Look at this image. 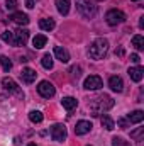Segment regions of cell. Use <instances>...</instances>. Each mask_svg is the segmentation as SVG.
Listing matches in <instances>:
<instances>
[{"label":"cell","instance_id":"cell-27","mask_svg":"<svg viewBox=\"0 0 144 146\" xmlns=\"http://www.w3.org/2000/svg\"><path fill=\"white\" fill-rule=\"evenodd\" d=\"M143 133H144V127H139L137 131H132L131 133V138H134L136 141H143Z\"/></svg>","mask_w":144,"mask_h":146},{"label":"cell","instance_id":"cell-8","mask_svg":"<svg viewBox=\"0 0 144 146\" xmlns=\"http://www.w3.org/2000/svg\"><path fill=\"white\" fill-rule=\"evenodd\" d=\"M83 87H85L87 90H98V88L104 87V82H102V78H100L98 75H90V76L85 78Z\"/></svg>","mask_w":144,"mask_h":146},{"label":"cell","instance_id":"cell-6","mask_svg":"<svg viewBox=\"0 0 144 146\" xmlns=\"http://www.w3.org/2000/svg\"><path fill=\"white\" fill-rule=\"evenodd\" d=\"M66 136H68V131H66L65 124H53L51 126V138H53V141L61 143V141L66 139Z\"/></svg>","mask_w":144,"mask_h":146},{"label":"cell","instance_id":"cell-11","mask_svg":"<svg viewBox=\"0 0 144 146\" xmlns=\"http://www.w3.org/2000/svg\"><path fill=\"white\" fill-rule=\"evenodd\" d=\"M108 87H110L114 92H122V90H124V82H122L120 76L114 75V76L108 78Z\"/></svg>","mask_w":144,"mask_h":146},{"label":"cell","instance_id":"cell-34","mask_svg":"<svg viewBox=\"0 0 144 146\" xmlns=\"http://www.w3.org/2000/svg\"><path fill=\"white\" fill-rule=\"evenodd\" d=\"M139 27H141V29L144 27V17H141V21H139Z\"/></svg>","mask_w":144,"mask_h":146},{"label":"cell","instance_id":"cell-3","mask_svg":"<svg viewBox=\"0 0 144 146\" xmlns=\"http://www.w3.org/2000/svg\"><path fill=\"white\" fill-rule=\"evenodd\" d=\"M76 10L87 17V19H93L97 14V5H93L90 0H76Z\"/></svg>","mask_w":144,"mask_h":146},{"label":"cell","instance_id":"cell-2","mask_svg":"<svg viewBox=\"0 0 144 146\" xmlns=\"http://www.w3.org/2000/svg\"><path fill=\"white\" fill-rule=\"evenodd\" d=\"M114 100H112V97H108V95H102V97H97V99H93L92 100V104H90V110L93 112V115H100V114H105L107 110H110L114 107Z\"/></svg>","mask_w":144,"mask_h":146},{"label":"cell","instance_id":"cell-37","mask_svg":"<svg viewBox=\"0 0 144 146\" xmlns=\"http://www.w3.org/2000/svg\"><path fill=\"white\" fill-rule=\"evenodd\" d=\"M98 2H102V0H98Z\"/></svg>","mask_w":144,"mask_h":146},{"label":"cell","instance_id":"cell-30","mask_svg":"<svg viewBox=\"0 0 144 146\" xmlns=\"http://www.w3.org/2000/svg\"><path fill=\"white\" fill-rule=\"evenodd\" d=\"M117 124H119V127H120V129L129 127V121H127V117H126V119H124V117H122V119H119V121H117Z\"/></svg>","mask_w":144,"mask_h":146},{"label":"cell","instance_id":"cell-35","mask_svg":"<svg viewBox=\"0 0 144 146\" xmlns=\"http://www.w3.org/2000/svg\"><path fill=\"white\" fill-rule=\"evenodd\" d=\"M27 146H36V145H34V143H31V145H27Z\"/></svg>","mask_w":144,"mask_h":146},{"label":"cell","instance_id":"cell-12","mask_svg":"<svg viewBox=\"0 0 144 146\" xmlns=\"http://www.w3.org/2000/svg\"><path fill=\"white\" fill-rule=\"evenodd\" d=\"M10 21H14V22L19 24V26H27V24H29L27 14H22V12H14V14L10 15Z\"/></svg>","mask_w":144,"mask_h":146},{"label":"cell","instance_id":"cell-29","mask_svg":"<svg viewBox=\"0 0 144 146\" xmlns=\"http://www.w3.org/2000/svg\"><path fill=\"white\" fill-rule=\"evenodd\" d=\"M5 9L7 10H15L17 9V0H5Z\"/></svg>","mask_w":144,"mask_h":146},{"label":"cell","instance_id":"cell-21","mask_svg":"<svg viewBox=\"0 0 144 146\" xmlns=\"http://www.w3.org/2000/svg\"><path fill=\"white\" fill-rule=\"evenodd\" d=\"M100 122H102V126H104V127H105L107 131H112V129H115V122H114V121H112V119H110L108 115H105V114L102 115Z\"/></svg>","mask_w":144,"mask_h":146},{"label":"cell","instance_id":"cell-4","mask_svg":"<svg viewBox=\"0 0 144 146\" xmlns=\"http://www.w3.org/2000/svg\"><path fill=\"white\" fill-rule=\"evenodd\" d=\"M2 85H3V88H5L9 94L15 95V97H19V99H24V92L20 90V87H19V85H17L12 78H9V76L2 78Z\"/></svg>","mask_w":144,"mask_h":146},{"label":"cell","instance_id":"cell-26","mask_svg":"<svg viewBox=\"0 0 144 146\" xmlns=\"http://www.w3.org/2000/svg\"><path fill=\"white\" fill-rule=\"evenodd\" d=\"M2 41H3V42H7V44H12V39H14V34H12V33H10V31H3V33H2Z\"/></svg>","mask_w":144,"mask_h":146},{"label":"cell","instance_id":"cell-14","mask_svg":"<svg viewBox=\"0 0 144 146\" xmlns=\"http://www.w3.org/2000/svg\"><path fill=\"white\" fill-rule=\"evenodd\" d=\"M54 56H56L61 63H68V61H70V53H68L65 48H61V46H56V48H54Z\"/></svg>","mask_w":144,"mask_h":146},{"label":"cell","instance_id":"cell-19","mask_svg":"<svg viewBox=\"0 0 144 146\" xmlns=\"http://www.w3.org/2000/svg\"><path fill=\"white\" fill-rule=\"evenodd\" d=\"M54 26H56V24H54V21H53L51 17H49V19H41V21H39V27H41L42 31H48V33H49V31L54 29Z\"/></svg>","mask_w":144,"mask_h":146},{"label":"cell","instance_id":"cell-32","mask_svg":"<svg viewBox=\"0 0 144 146\" xmlns=\"http://www.w3.org/2000/svg\"><path fill=\"white\" fill-rule=\"evenodd\" d=\"M131 61H132V63H136V65H137V63H139V61H141V58H139V54H136V53H132V54H131Z\"/></svg>","mask_w":144,"mask_h":146},{"label":"cell","instance_id":"cell-5","mask_svg":"<svg viewBox=\"0 0 144 146\" xmlns=\"http://www.w3.org/2000/svg\"><path fill=\"white\" fill-rule=\"evenodd\" d=\"M105 21H107L108 26H117V24H122L126 21V14L122 10H117V9H110L107 14H105Z\"/></svg>","mask_w":144,"mask_h":146},{"label":"cell","instance_id":"cell-20","mask_svg":"<svg viewBox=\"0 0 144 146\" xmlns=\"http://www.w3.org/2000/svg\"><path fill=\"white\" fill-rule=\"evenodd\" d=\"M46 36L44 34H37V36H34V39H32V44H34V48L36 49H41V48H44L46 46Z\"/></svg>","mask_w":144,"mask_h":146},{"label":"cell","instance_id":"cell-24","mask_svg":"<svg viewBox=\"0 0 144 146\" xmlns=\"http://www.w3.org/2000/svg\"><path fill=\"white\" fill-rule=\"evenodd\" d=\"M41 65H42L46 70H51V68H53V56H51V54H44V56L41 58Z\"/></svg>","mask_w":144,"mask_h":146},{"label":"cell","instance_id":"cell-9","mask_svg":"<svg viewBox=\"0 0 144 146\" xmlns=\"http://www.w3.org/2000/svg\"><path fill=\"white\" fill-rule=\"evenodd\" d=\"M14 39H12V46H26L27 39H29V31L27 29H17L12 33Z\"/></svg>","mask_w":144,"mask_h":146},{"label":"cell","instance_id":"cell-18","mask_svg":"<svg viewBox=\"0 0 144 146\" xmlns=\"http://www.w3.org/2000/svg\"><path fill=\"white\" fill-rule=\"evenodd\" d=\"M61 104H63V107H65L66 110H73V109H76L78 100H76V99H73V97H63Z\"/></svg>","mask_w":144,"mask_h":146},{"label":"cell","instance_id":"cell-10","mask_svg":"<svg viewBox=\"0 0 144 146\" xmlns=\"http://www.w3.org/2000/svg\"><path fill=\"white\" fill-rule=\"evenodd\" d=\"M92 127H93V126H92L90 121H78L76 126H75V134H76V136H83V134L90 133Z\"/></svg>","mask_w":144,"mask_h":146},{"label":"cell","instance_id":"cell-16","mask_svg":"<svg viewBox=\"0 0 144 146\" xmlns=\"http://www.w3.org/2000/svg\"><path fill=\"white\" fill-rule=\"evenodd\" d=\"M127 121H129V124H141L144 121V112L143 110H134V112H131V114L127 115Z\"/></svg>","mask_w":144,"mask_h":146},{"label":"cell","instance_id":"cell-22","mask_svg":"<svg viewBox=\"0 0 144 146\" xmlns=\"http://www.w3.org/2000/svg\"><path fill=\"white\" fill-rule=\"evenodd\" d=\"M132 46L137 49V51H143L144 49V37L141 34H136V36L132 37Z\"/></svg>","mask_w":144,"mask_h":146},{"label":"cell","instance_id":"cell-28","mask_svg":"<svg viewBox=\"0 0 144 146\" xmlns=\"http://www.w3.org/2000/svg\"><path fill=\"white\" fill-rule=\"evenodd\" d=\"M112 146H131L127 141H124L122 138H114L112 139Z\"/></svg>","mask_w":144,"mask_h":146},{"label":"cell","instance_id":"cell-23","mask_svg":"<svg viewBox=\"0 0 144 146\" xmlns=\"http://www.w3.org/2000/svg\"><path fill=\"white\" fill-rule=\"evenodd\" d=\"M29 119H31V122L39 124V122H42L44 115H42V112H39V110H31V112H29Z\"/></svg>","mask_w":144,"mask_h":146},{"label":"cell","instance_id":"cell-17","mask_svg":"<svg viewBox=\"0 0 144 146\" xmlns=\"http://www.w3.org/2000/svg\"><path fill=\"white\" fill-rule=\"evenodd\" d=\"M56 9L61 15H68L70 12V0H56Z\"/></svg>","mask_w":144,"mask_h":146},{"label":"cell","instance_id":"cell-33","mask_svg":"<svg viewBox=\"0 0 144 146\" xmlns=\"http://www.w3.org/2000/svg\"><path fill=\"white\" fill-rule=\"evenodd\" d=\"M26 5L27 9H34V0H26Z\"/></svg>","mask_w":144,"mask_h":146},{"label":"cell","instance_id":"cell-1","mask_svg":"<svg viewBox=\"0 0 144 146\" xmlns=\"http://www.w3.org/2000/svg\"><path fill=\"white\" fill-rule=\"evenodd\" d=\"M107 51H108V41L104 39V37H98V39H95V41L90 44V48H88V56H90L92 60H102V58H105Z\"/></svg>","mask_w":144,"mask_h":146},{"label":"cell","instance_id":"cell-15","mask_svg":"<svg viewBox=\"0 0 144 146\" xmlns=\"http://www.w3.org/2000/svg\"><path fill=\"white\" fill-rule=\"evenodd\" d=\"M20 76H22V80H24L26 83H32V82H36L37 73H36V70H32V68H24L22 73H20Z\"/></svg>","mask_w":144,"mask_h":146},{"label":"cell","instance_id":"cell-36","mask_svg":"<svg viewBox=\"0 0 144 146\" xmlns=\"http://www.w3.org/2000/svg\"><path fill=\"white\" fill-rule=\"evenodd\" d=\"M132 2H137V0H132Z\"/></svg>","mask_w":144,"mask_h":146},{"label":"cell","instance_id":"cell-13","mask_svg":"<svg viewBox=\"0 0 144 146\" xmlns=\"http://www.w3.org/2000/svg\"><path fill=\"white\" fill-rule=\"evenodd\" d=\"M129 76H131V80H134V82H141L144 76V68L143 66H132V68H129Z\"/></svg>","mask_w":144,"mask_h":146},{"label":"cell","instance_id":"cell-7","mask_svg":"<svg viewBox=\"0 0 144 146\" xmlns=\"http://www.w3.org/2000/svg\"><path fill=\"white\" fill-rule=\"evenodd\" d=\"M37 92H39V95H41V97H44V99H51V97H54L56 88H54V85H53L51 82L42 80V82L37 85Z\"/></svg>","mask_w":144,"mask_h":146},{"label":"cell","instance_id":"cell-31","mask_svg":"<svg viewBox=\"0 0 144 146\" xmlns=\"http://www.w3.org/2000/svg\"><path fill=\"white\" fill-rule=\"evenodd\" d=\"M70 72H71V76H73V78H78V76H80V68H78V66H73Z\"/></svg>","mask_w":144,"mask_h":146},{"label":"cell","instance_id":"cell-25","mask_svg":"<svg viewBox=\"0 0 144 146\" xmlns=\"http://www.w3.org/2000/svg\"><path fill=\"white\" fill-rule=\"evenodd\" d=\"M0 65H2V68L5 72H10V68H12V61L7 56H0Z\"/></svg>","mask_w":144,"mask_h":146}]
</instances>
